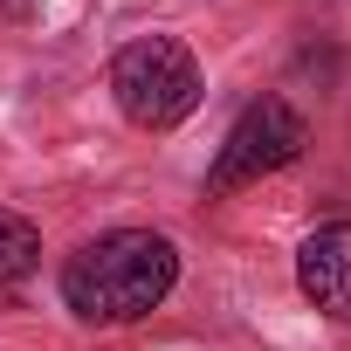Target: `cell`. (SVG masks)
Returning <instances> with one entry per match:
<instances>
[{
  "instance_id": "7a4b0ae2",
  "label": "cell",
  "mask_w": 351,
  "mask_h": 351,
  "mask_svg": "<svg viewBox=\"0 0 351 351\" xmlns=\"http://www.w3.org/2000/svg\"><path fill=\"white\" fill-rule=\"evenodd\" d=\"M110 90H117V110L145 131H172L180 117H193L200 104V62L186 42L172 35H145L131 49H117L110 62Z\"/></svg>"
},
{
  "instance_id": "277c9868",
  "label": "cell",
  "mask_w": 351,
  "mask_h": 351,
  "mask_svg": "<svg viewBox=\"0 0 351 351\" xmlns=\"http://www.w3.org/2000/svg\"><path fill=\"white\" fill-rule=\"evenodd\" d=\"M296 282L324 317L351 324V221H330L296 248Z\"/></svg>"
},
{
  "instance_id": "3957f363",
  "label": "cell",
  "mask_w": 351,
  "mask_h": 351,
  "mask_svg": "<svg viewBox=\"0 0 351 351\" xmlns=\"http://www.w3.org/2000/svg\"><path fill=\"white\" fill-rule=\"evenodd\" d=\"M303 138H310V124H303L282 97L248 104V110L234 117V131L221 138V158H214V172H207V186H214V193L255 186L262 172H282V165L303 152Z\"/></svg>"
},
{
  "instance_id": "6da1fadb",
  "label": "cell",
  "mask_w": 351,
  "mask_h": 351,
  "mask_svg": "<svg viewBox=\"0 0 351 351\" xmlns=\"http://www.w3.org/2000/svg\"><path fill=\"white\" fill-rule=\"evenodd\" d=\"M172 282H180L172 241L152 234V228H117V234H97L90 248L69 255L62 303L83 324H138L172 296Z\"/></svg>"
},
{
  "instance_id": "5b68a950",
  "label": "cell",
  "mask_w": 351,
  "mask_h": 351,
  "mask_svg": "<svg viewBox=\"0 0 351 351\" xmlns=\"http://www.w3.org/2000/svg\"><path fill=\"white\" fill-rule=\"evenodd\" d=\"M35 262H42V234H35V221L0 214V289H8V282H21Z\"/></svg>"
},
{
  "instance_id": "8992f818",
  "label": "cell",
  "mask_w": 351,
  "mask_h": 351,
  "mask_svg": "<svg viewBox=\"0 0 351 351\" xmlns=\"http://www.w3.org/2000/svg\"><path fill=\"white\" fill-rule=\"evenodd\" d=\"M35 14V0H0V21H28Z\"/></svg>"
}]
</instances>
